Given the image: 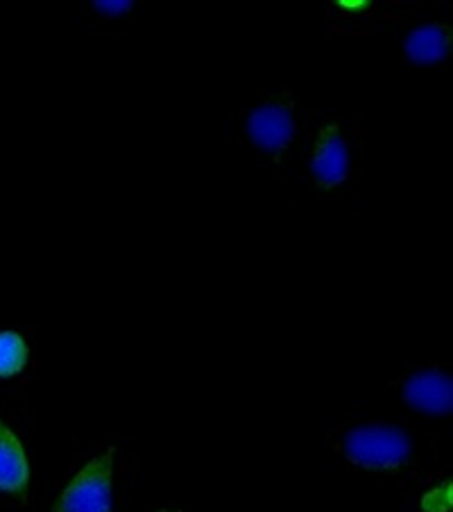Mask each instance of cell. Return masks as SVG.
I'll return each mask as SVG.
<instances>
[{"mask_svg":"<svg viewBox=\"0 0 453 512\" xmlns=\"http://www.w3.org/2000/svg\"><path fill=\"white\" fill-rule=\"evenodd\" d=\"M345 456L367 469H395L410 458V438L395 426H361L345 438Z\"/></svg>","mask_w":453,"mask_h":512,"instance_id":"6da1fadb","label":"cell"},{"mask_svg":"<svg viewBox=\"0 0 453 512\" xmlns=\"http://www.w3.org/2000/svg\"><path fill=\"white\" fill-rule=\"evenodd\" d=\"M114 449L91 458L59 494L53 512H111V472Z\"/></svg>","mask_w":453,"mask_h":512,"instance_id":"7a4b0ae2","label":"cell"},{"mask_svg":"<svg viewBox=\"0 0 453 512\" xmlns=\"http://www.w3.org/2000/svg\"><path fill=\"white\" fill-rule=\"evenodd\" d=\"M247 130L256 148L263 152H281L295 136V118L290 102L286 98H272L266 105L256 109L247 123Z\"/></svg>","mask_w":453,"mask_h":512,"instance_id":"3957f363","label":"cell"},{"mask_svg":"<svg viewBox=\"0 0 453 512\" xmlns=\"http://www.w3.org/2000/svg\"><path fill=\"white\" fill-rule=\"evenodd\" d=\"M347 168H349V155H347L343 136H340L338 125L336 123L324 125L318 136V143H315V152L311 161L315 182L324 186V189H333V186L345 182Z\"/></svg>","mask_w":453,"mask_h":512,"instance_id":"277c9868","label":"cell"},{"mask_svg":"<svg viewBox=\"0 0 453 512\" xmlns=\"http://www.w3.org/2000/svg\"><path fill=\"white\" fill-rule=\"evenodd\" d=\"M404 399L417 411L444 415L453 408V386L447 374L438 370L415 372L406 381Z\"/></svg>","mask_w":453,"mask_h":512,"instance_id":"5b68a950","label":"cell"},{"mask_svg":"<svg viewBox=\"0 0 453 512\" xmlns=\"http://www.w3.org/2000/svg\"><path fill=\"white\" fill-rule=\"evenodd\" d=\"M30 485V465L21 440L0 420V492L25 497Z\"/></svg>","mask_w":453,"mask_h":512,"instance_id":"8992f818","label":"cell"},{"mask_svg":"<svg viewBox=\"0 0 453 512\" xmlns=\"http://www.w3.org/2000/svg\"><path fill=\"white\" fill-rule=\"evenodd\" d=\"M404 48L415 64H435L449 55L451 30L442 23L424 25L408 34Z\"/></svg>","mask_w":453,"mask_h":512,"instance_id":"52a82bcc","label":"cell"},{"mask_svg":"<svg viewBox=\"0 0 453 512\" xmlns=\"http://www.w3.org/2000/svg\"><path fill=\"white\" fill-rule=\"evenodd\" d=\"M28 363V345L14 331L0 334V377H14Z\"/></svg>","mask_w":453,"mask_h":512,"instance_id":"ba28073f","label":"cell"},{"mask_svg":"<svg viewBox=\"0 0 453 512\" xmlns=\"http://www.w3.org/2000/svg\"><path fill=\"white\" fill-rule=\"evenodd\" d=\"M449 508H451V483L442 485V488L433 490L431 494H426L424 510H429V512H447Z\"/></svg>","mask_w":453,"mask_h":512,"instance_id":"9c48e42d","label":"cell"},{"mask_svg":"<svg viewBox=\"0 0 453 512\" xmlns=\"http://www.w3.org/2000/svg\"><path fill=\"white\" fill-rule=\"evenodd\" d=\"M132 7V3H96V10L102 14H123Z\"/></svg>","mask_w":453,"mask_h":512,"instance_id":"30bf717a","label":"cell"}]
</instances>
